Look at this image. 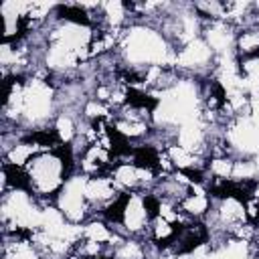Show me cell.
Returning a JSON list of instances; mask_svg holds the SVG:
<instances>
[{
  "label": "cell",
  "instance_id": "cell-1",
  "mask_svg": "<svg viewBox=\"0 0 259 259\" xmlns=\"http://www.w3.org/2000/svg\"><path fill=\"white\" fill-rule=\"evenodd\" d=\"M117 55L121 63L130 69H146V67H174L176 49L164 38V34L144 22H132L123 28Z\"/></svg>",
  "mask_w": 259,
  "mask_h": 259
},
{
  "label": "cell",
  "instance_id": "cell-13",
  "mask_svg": "<svg viewBox=\"0 0 259 259\" xmlns=\"http://www.w3.org/2000/svg\"><path fill=\"white\" fill-rule=\"evenodd\" d=\"M192 8H194L196 16L202 22L225 20V14H227V2H223V0H200V2H192Z\"/></svg>",
  "mask_w": 259,
  "mask_h": 259
},
{
  "label": "cell",
  "instance_id": "cell-11",
  "mask_svg": "<svg viewBox=\"0 0 259 259\" xmlns=\"http://www.w3.org/2000/svg\"><path fill=\"white\" fill-rule=\"evenodd\" d=\"M235 55H237V59H247V57L259 55V24L237 28Z\"/></svg>",
  "mask_w": 259,
  "mask_h": 259
},
{
  "label": "cell",
  "instance_id": "cell-4",
  "mask_svg": "<svg viewBox=\"0 0 259 259\" xmlns=\"http://www.w3.org/2000/svg\"><path fill=\"white\" fill-rule=\"evenodd\" d=\"M55 206L61 210V214L75 225H85L89 219L95 217L91 204L85 198V176L83 174H73L61 192L55 198Z\"/></svg>",
  "mask_w": 259,
  "mask_h": 259
},
{
  "label": "cell",
  "instance_id": "cell-6",
  "mask_svg": "<svg viewBox=\"0 0 259 259\" xmlns=\"http://www.w3.org/2000/svg\"><path fill=\"white\" fill-rule=\"evenodd\" d=\"M235 36H237V28L225 20L202 22L200 38L208 45V49L214 53V57L235 55Z\"/></svg>",
  "mask_w": 259,
  "mask_h": 259
},
{
  "label": "cell",
  "instance_id": "cell-7",
  "mask_svg": "<svg viewBox=\"0 0 259 259\" xmlns=\"http://www.w3.org/2000/svg\"><path fill=\"white\" fill-rule=\"evenodd\" d=\"M111 166H113V154L99 144H89L83 150V154L75 160V172L87 178L109 174Z\"/></svg>",
  "mask_w": 259,
  "mask_h": 259
},
{
  "label": "cell",
  "instance_id": "cell-5",
  "mask_svg": "<svg viewBox=\"0 0 259 259\" xmlns=\"http://www.w3.org/2000/svg\"><path fill=\"white\" fill-rule=\"evenodd\" d=\"M123 192L119 190V186L113 182V178L109 174L103 176H85V198L91 204L95 217L101 214V210L105 206H109L111 202H115Z\"/></svg>",
  "mask_w": 259,
  "mask_h": 259
},
{
  "label": "cell",
  "instance_id": "cell-9",
  "mask_svg": "<svg viewBox=\"0 0 259 259\" xmlns=\"http://www.w3.org/2000/svg\"><path fill=\"white\" fill-rule=\"evenodd\" d=\"M170 164L174 166V170L178 172H184V174H192V172H200V170H206V158L196 154V152H190L178 144H170L164 148Z\"/></svg>",
  "mask_w": 259,
  "mask_h": 259
},
{
  "label": "cell",
  "instance_id": "cell-14",
  "mask_svg": "<svg viewBox=\"0 0 259 259\" xmlns=\"http://www.w3.org/2000/svg\"><path fill=\"white\" fill-rule=\"evenodd\" d=\"M69 259H83V257H75V255H73V257H69Z\"/></svg>",
  "mask_w": 259,
  "mask_h": 259
},
{
  "label": "cell",
  "instance_id": "cell-12",
  "mask_svg": "<svg viewBox=\"0 0 259 259\" xmlns=\"http://www.w3.org/2000/svg\"><path fill=\"white\" fill-rule=\"evenodd\" d=\"M40 150L24 136L22 140H18L8 152L2 154V164H10V166H16V168H26V164L38 154Z\"/></svg>",
  "mask_w": 259,
  "mask_h": 259
},
{
  "label": "cell",
  "instance_id": "cell-3",
  "mask_svg": "<svg viewBox=\"0 0 259 259\" xmlns=\"http://www.w3.org/2000/svg\"><path fill=\"white\" fill-rule=\"evenodd\" d=\"M55 115H57V89L51 83V79L26 77L20 127L26 134L38 127H47L53 123Z\"/></svg>",
  "mask_w": 259,
  "mask_h": 259
},
{
  "label": "cell",
  "instance_id": "cell-10",
  "mask_svg": "<svg viewBox=\"0 0 259 259\" xmlns=\"http://www.w3.org/2000/svg\"><path fill=\"white\" fill-rule=\"evenodd\" d=\"M79 121H81V115H77V113L57 111L51 127L55 130V134L63 146H71L75 142V138L79 136Z\"/></svg>",
  "mask_w": 259,
  "mask_h": 259
},
{
  "label": "cell",
  "instance_id": "cell-2",
  "mask_svg": "<svg viewBox=\"0 0 259 259\" xmlns=\"http://www.w3.org/2000/svg\"><path fill=\"white\" fill-rule=\"evenodd\" d=\"M28 190L47 202H55L65 182L75 174V156L71 146H59L55 150H40L26 164Z\"/></svg>",
  "mask_w": 259,
  "mask_h": 259
},
{
  "label": "cell",
  "instance_id": "cell-8",
  "mask_svg": "<svg viewBox=\"0 0 259 259\" xmlns=\"http://www.w3.org/2000/svg\"><path fill=\"white\" fill-rule=\"evenodd\" d=\"M180 210L192 219V221H204V217L208 214L210 206H212V198L208 194V188L206 186H200V184H192L188 194L180 200Z\"/></svg>",
  "mask_w": 259,
  "mask_h": 259
}]
</instances>
